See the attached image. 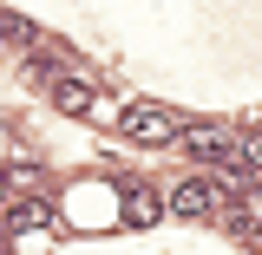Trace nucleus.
<instances>
[{
    "instance_id": "f257e3e1",
    "label": "nucleus",
    "mask_w": 262,
    "mask_h": 255,
    "mask_svg": "<svg viewBox=\"0 0 262 255\" xmlns=\"http://www.w3.org/2000/svg\"><path fill=\"white\" fill-rule=\"evenodd\" d=\"M118 131H125L131 144H177L184 118H177L170 105H151V98H138V105H125V111H118Z\"/></svg>"
},
{
    "instance_id": "f03ea898",
    "label": "nucleus",
    "mask_w": 262,
    "mask_h": 255,
    "mask_svg": "<svg viewBox=\"0 0 262 255\" xmlns=\"http://www.w3.org/2000/svg\"><path fill=\"white\" fill-rule=\"evenodd\" d=\"M223 203H229V190L216 183V177H184V183L170 190V210H177V216H190V223L223 216Z\"/></svg>"
},
{
    "instance_id": "7ed1b4c3",
    "label": "nucleus",
    "mask_w": 262,
    "mask_h": 255,
    "mask_svg": "<svg viewBox=\"0 0 262 255\" xmlns=\"http://www.w3.org/2000/svg\"><path fill=\"white\" fill-rule=\"evenodd\" d=\"M177 151L216 170V164H223V151H229V131H216V125H184V131H177Z\"/></svg>"
},
{
    "instance_id": "20e7f679",
    "label": "nucleus",
    "mask_w": 262,
    "mask_h": 255,
    "mask_svg": "<svg viewBox=\"0 0 262 255\" xmlns=\"http://www.w3.org/2000/svg\"><path fill=\"white\" fill-rule=\"evenodd\" d=\"M59 223V210L46 203V196H20V203H7V236H27V229H53Z\"/></svg>"
},
{
    "instance_id": "39448f33",
    "label": "nucleus",
    "mask_w": 262,
    "mask_h": 255,
    "mask_svg": "<svg viewBox=\"0 0 262 255\" xmlns=\"http://www.w3.org/2000/svg\"><path fill=\"white\" fill-rule=\"evenodd\" d=\"M46 92H53V105H59V111H72V118H92V105H98V98H92V85H85L79 72H59Z\"/></svg>"
},
{
    "instance_id": "423d86ee",
    "label": "nucleus",
    "mask_w": 262,
    "mask_h": 255,
    "mask_svg": "<svg viewBox=\"0 0 262 255\" xmlns=\"http://www.w3.org/2000/svg\"><path fill=\"white\" fill-rule=\"evenodd\" d=\"M125 223L131 229H151V223H158V190H125Z\"/></svg>"
},
{
    "instance_id": "0eeeda50",
    "label": "nucleus",
    "mask_w": 262,
    "mask_h": 255,
    "mask_svg": "<svg viewBox=\"0 0 262 255\" xmlns=\"http://www.w3.org/2000/svg\"><path fill=\"white\" fill-rule=\"evenodd\" d=\"M236 157H243V170L262 183V131H249V137H236Z\"/></svg>"
},
{
    "instance_id": "6e6552de",
    "label": "nucleus",
    "mask_w": 262,
    "mask_h": 255,
    "mask_svg": "<svg viewBox=\"0 0 262 255\" xmlns=\"http://www.w3.org/2000/svg\"><path fill=\"white\" fill-rule=\"evenodd\" d=\"M243 210H249V229H262V183H249V190H243Z\"/></svg>"
},
{
    "instance_id": "1a4fd4ad",
    "label": "nucleus",
    "mask_w": 262,
    "mask_h": 255,
    "mask_svg": "<svg viewBox=\"0 0 262 255\" xmlns=\"http://www.w3.org/2000/svg\"><path fill=\"white\" fill-rule=\"evenodd\" d=\"M20 183H27V170H7V164H0V203H7V196L20 190Z\"/></svg>"
},
{
    "instance_id": "9d476101",
    "label": "nucleus",
    "mask_w": 262,
    "mask_h": 255,
    "mask_svg": "<svg viewBox=\"0 0 262 255\" xmlns=\"http://www.w3.org/2000/svg\"><path fill=\"white\" fill-rule=\"evenodd\" d=\"M7 242H13V236H7V223H0V255H7Z\"/></svg>"
}]
</instances>
